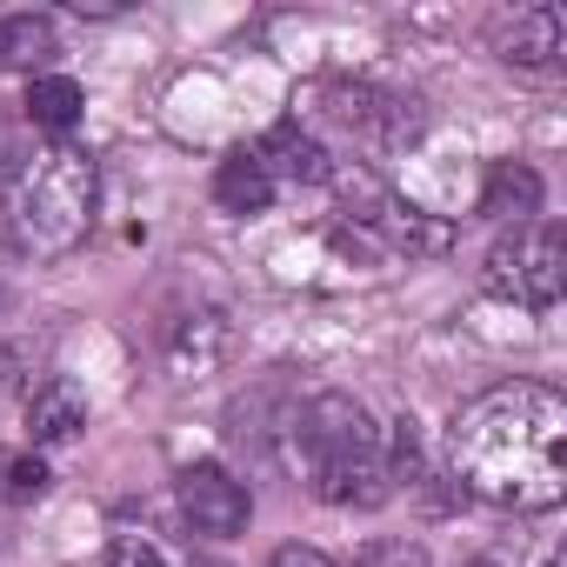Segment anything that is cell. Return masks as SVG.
I'll return each mask as SVG.
<instances>
[{
  "label": "cell",
  "instance_id": "obj_1",
  "mask_svg": "<svg viewBox=\"0 0 567 567\" xmlns=\"http://www.w3.org/2000/svg\"><path fill=\"white\" fill-rule=\"evenodd\" d=\"M447 461H454L461 487L494 501V507H514V514L560 507V494H567V401L540 381L487 388L481 401H467L454 414Z\"/></svg>",
  "mask_w": 567,
  "mask_h": 567
},
{
  "label": "cell",
  "instance_id": "obj_2",
  "mask_svg": "<svg viewBox=\"0 0 567 567\" xmlns=\"http://www.w3.org/2000/svg\"><path fill=\"white\" fill-rule=\"evenodd\" d=\"M94 194H101V174L81 147H54L41 161L21 167L14 194H8V227L14 240L34 254V260H61L87 240L94 227Z\"/></svg>",
  "mask_w": 567,
  "mask_h": 567
},
{
  "label": "cell",
  "instance_id": "obj_3",
  "mask_svg": "<svg viewBox=\"0 0 567 567\" xmlns=\"http://www.w3.org/2000/svg\"><path fill=\"white\" fill-rule=\"evenodd\" d=\"M560 280H567V240L554 220H527L487 247V288L514 308H534V315L554 308Z\"/></svg>",
  "mask_w": 567,
  "mask_h": 567
},
{
  "label": "cell",
  "instance_id": "obj_4",
  "mask_svg": "<svg viewBox=\"0 0 567 567\" xmlns=\"http://www.w3.org/2000/svg\"><path fill=\"white\" fill-rule=\"evenodd\" d=\"M295 447L308 454V467H328L341 454L381 447V434H374V421L354 394H315L308 408H295Z\"/></svg>",
  "mask_w": 567,
  "mask_h": 567
},
{
  "label": "cell",
  "instance_id": "obj_5",
  "mask_svg": "<svg viewBox=\"0 0 567 567\" xmlns=\"http://www.w3.org/2000/svg\"><path fill=\"white\" fill-rule=\"evenodd\" d=\"M181 514H187V527H194V534L227 540V534H240V527H247L254 501H247V487H240L227 467L200 461V467H187V474H181Z\"/></svg>",
  "mask_w": 567,
  "mask_h": 567
},
{
  "label": "cell",
  "instance_id": "obj_6",
  "mask_svg": "<svg viewBox=\"0 0 567 567\" xmlns=\"http://www.w3.org/2000/svg\"><path fill=\"white\" fill-rule=\"evenodd\" d=\"M315 487L328 507H381L394 494V474L381 461V447H361V454H341L328 467H315Z\"/></svg>",
  "mask_w": 567,
  "mask_h": 567
},
{
  "label": "cell",
  "instance_id": "obj_7",
  "mask_svg": "<svg viewBox=\"0 0 567 567\" xmlns=\"http://www.w3.org/2000/svg\"><path fill=\"white\" fill-rule=\"evenodd\" d=\"M227 354H234V328H227V315H214V308L187 315V321L174 328V341H167V361H174V374H181V381L214 374Z\"/></svg>",
  "mask_w": 567,
  "mask_h": 567
},
{
  "label": "cell",
  "instance_id": "obj_8",
  "mask_svg": "<svg viewBox=\"0 0 567 567\" xmlns=\"http://www.w3.org/2000/svg\"><path fill=\"white\" fill-rule=\"evenodd\" d=\"M560 48H567L560 8H520V14L501 28V61H514V68H554Z\"/></svg>",
  "mask_w": 567,
  "mask_h": 567
},
{
  "label": "cell",
  "instance_id": "obj_9",
  "mask_svg": "<svg viewBox=\"0 0 567 567\" xmlns=\"http://www.w3.org/2000/svg\"><path fill=\"white\" fill-rule=\"evenodd\" d=\"M368 234H374L381 247H394V254H408V260H427V254H447V227H441L434 214H421V207H408V200H381V214H368Z\"/></svg>",
  "mask_w": 567,
  "mask_h": 567
},
{
  "label": "cell",
  "instance_id": "obj_10",
  "mask_svg": "<svg viewBox=\"0 0 567 567\" xmlns=\"http://www.w3.org/2000/svg\"><path fill=\"white\" fill-rule=\"evenodd\" d=\"M81 427H87V394H81L74 381H41V388L28 394V434H34L41 447L74 441Z\"/></svg>",
  "mask_w": 567,
  "mask_h": 567
},
{
  "label": "cell",
  "instance_id": "obj_11",
  "mask_svg": "<svg viewBox=\"0 0 567 567\" xmlns=\"http://www.w3.org/2000/svg\"><path fill=\"white\" fill-rule=\"evenodd\" d=\"M540 174L527 167V161H501L494 174H487V187H481V214L487 220H514V227H527L534 214H540Z\"/></svg>",
  "mask_w": 567,
  "mask_h": 567
},
{
  "label": "cell",
  "instance_id": "obj_12",
  "mask_svg": "<svg viewBox=\"0 0 567 567\" xmlns=\"http://www.w3.org/2000/svg\"><path fill=\"white\" fill-rule=\"evenodd\" d=\"M254 161L267 167V174H288V181H328L334 167H328V147L315 141V134H301L295 121H280L260 147H254Z\"/></svg>",
  "mask_w": 567,
  "mask_h": 567
},
{
  "label": "cell",
  "instance_id": "obj_13",
  "mask_svg": "<svg viewBox=\"0 0 567 567\" xmlns=\"http://www.w3.org/2000/svg\"><path fill=\"white\" fill-rule=\"evenodd\" d=\"M214 200H220L227 214H267L274 174L254 161V147H240V154H227V161L214 167Z\"/></svg>",
  "mask_w": 567,
  "mask_h": 567
},
{
  "label": "cell",
  "instance_id": "obj_14",
  "mask_svg": "<svg viewBox=\"0 0 567 567\" xmlns=\"http://www.w3.org/2000/svg\"><path fill=\"white\" fill-rule=\"evenodd\" d=\"M48 54H54V21H48V14H14V21H0V68L34 74Z\"/></svg>",
  "mask_w": 567,
  "mask_h": 567
},
{
  "label": "cell",
  "instance_id": "obj_15",
  "mask_svg": "<svg viewBox=\"0 0 567 567\" xmlns=\"http://www.w3.org/2000/svg\"><path fill=\"white\" fill-rule=\"evenodd\" d=\"M28 121H34L41 134H68V127L81 121V87H74L68 74H34V81H28Z\"/></svg>",
  "mask_w": 567,
  "mask_h": 567
},
{
  "label": "cell",
  "instance_id": "obj_16",
  "mask_svg": "<svg viewBox=\"0 0 567 567\" xmlns=\"http://www.w3.org/2000/svg\"><path fill=\"white\" fill-rule=\"evenodd\" d=\"M381 461H388V474H394V481H408V487H414V481H427V461H421V434H414V421H394V434H388V454H381Z\"/></svg>",
  "mask_w": 567,
  "mask_h": 567
},
{
  "label": "cell",
  "instance_id": "obj_17",
  "mask_svg": "<svg viewBox=\"0 0 567 567\" xmlns=\"http://www.w3.org/2000/svg\"><path fill=\"white\" fill-rule=\"evenodd\" d=\"M48 481H54V474H48V461H41V454H21V461H8V501H14V507L41 501V494H48Z\"/></svg>",
  "mask_w": 567,
  "mask_h": 567
},
{
  "label": "cell",
  "instance_id": "obj_18",
  "mask_svg": "<svg viewBox=\"0 0 567 567\" xmlns=\"http://www.w3.org/2000/svg\"><path fill=\"white\" fill-rule=\"evenodd\" d=\"M361 567H427V554H421L414 540H374V547L361 554Z\"/></svg>",
  "mask_w": 567,
  "mask_h": 567
},
{
  "label": "cell",
  "instance_id": "obj_19",
  "mask_svg": "<svg viewBox=\"0 0 567 567\" xmlns=\"http://www.w3.org/2000/svg\"><path fill=\"white\" fill-rule=\"evenodd\" d=\"M107 567H167V560H161V547H147V540H114Z\"/></svg>",
  "mask_w": 567,
  "mask_h": 567
},
{
  "label": "cell",
  "instance_id": "obj_20",
  "mask_svg": "<svg viewBox=\"0 0 567 567\" xmlns=\"http://www.w3.org/2000/svg\"><path fill=\"white\" fill-rule=\"evenodd\" d=\"M267 567H334L321 547H301V540H288V547H274V560Z\"/></svg>",
  "mask_w": 567,
  "mask_h": 567
},
{
  "label": "cell",
  "instance_id": "obj_21",
  "mask_svg": "<svg viewBox=\"0 0 567 567\" xmlns=\"http://www.w3.org/2000/svg\"><path fill=\"white\" fill-rule=\"evenodd\" d=\"M14 368H21V354H14V348H0V394L14 388Z\"/></svg>",
  "mask_w": 567,
  "mask_h": 567
}]
</instances>
